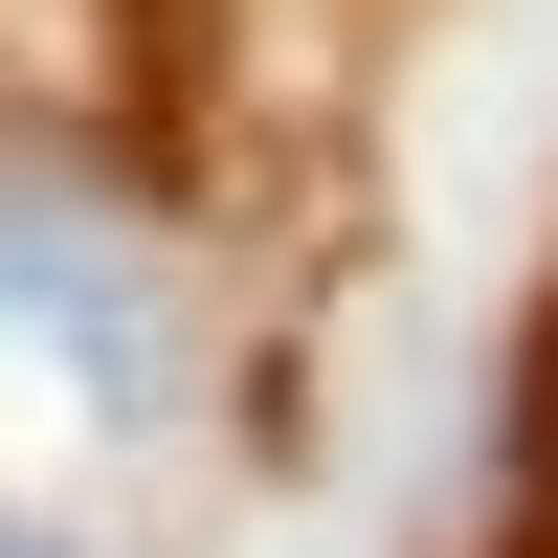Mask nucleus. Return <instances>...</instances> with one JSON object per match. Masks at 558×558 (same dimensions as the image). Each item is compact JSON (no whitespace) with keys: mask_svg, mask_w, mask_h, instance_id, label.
I'll list each match as a JSON object with an SVG mask.
<instances>
[{"mask_svg":"<svg viewBox=\"0 0 558 558\" xmlns=\"http://www.w3.org/2000/svg\"><path fill=\"white\" fill-rule=\"evenodd\" d=\"M0 558H23V536H0Z\"/></svg>","mask_w":558,"mask_h":558,"instance_id":"nucleus-2","label":"nucleus"},{"mask_svg":"<svg viewBox=\"0 0 558 558\" xmlns=\"http://www.w3.org/2000/svg\"><path fill=\"white\" fill-rule=\"evenodd\" d=\"M0 313H45L89 402H157V313L112 291V246H89L68 202H0Z\"/></svg>","mask_w":558,"mask_h":558,"instance_id":"nucleus-1","label":"nucleus"}]
</instances>
